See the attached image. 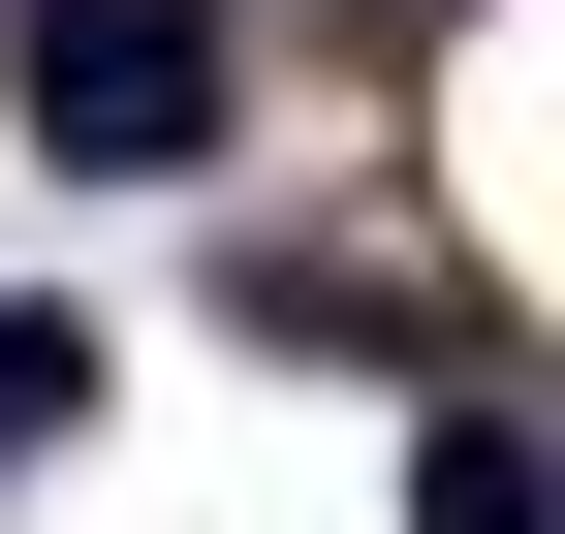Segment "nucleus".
<instances>
[{"instance_id": "obj_2", "label": "nucleus", "mask_w": 565, "mask_h": 534, "mask_svg": "<svg viewBox=\"0 0 565 534\" xmlns=\"http://www.w3.org/2000/svg\"><path fill=\"white\" fill-rule=\"evenodd\" d=\"M408 534H565V503H534V409H503V377H440V440H408Z\"/></svg>"}, {"instance_id": "obj_3", "label": "nucleus", "mask_w": 565, "mask_h": 534, "mask_svg": "<svg viewBox=\"0 0 565 534\" xmlns=\"http://www.w3.org/2000/svg\"><path fill=\"white\" fill-rule=\"evenodd\" d=\"M63 409H95V314H0V472H32Z\"/></svg>"}, {"instance_id": "obj_1", "label": "nucleus", "mask_w": 565, "mask_h": 534, "mask_svg": "<svg viewBox=\"0 0 565 534\" xmlns=\"http://www.w3.org/2000/svg\"><path fill=\"white\" fill-rule=\"evenodd\" d=\"M0 95L63 189H189L221 158V0H0Z\"/></svg>"}]
</instances>
